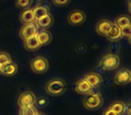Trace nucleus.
Wrapping results in <instances>:
<instances>
[{
  "instance_id": "obj_20",
  "label": "nucleus",
  "mask_w": 131,
  "mask_h": 115,
  "mask_svg": "<svg viewBox=\"0 0 131 115\" xmlns=\"http://www.w3.org/2000/svg\"><path fill=\"white\" fill-rule=\"evenodd\" d=\"M37 112H38L37 109L34 107V105H32V106H26V107L20 108L19 114L20 115H35Z\"/></svg>"
},
{
  "instance_id": "obj_21",
  "label": "nucleus",
  "mask_w": 131,
  "mask_h": 115,
  "mask_svg": "<svg viewBox=\"0 0 131 115\" xmlns=\"http://www.w3.org/2000/svg\"><path fill=\"white\" fill-rule=\"evenodd\" d=\"M124 102H115L110 106V109L112 110L114 112H116L118 115L123 114V110H124Z\"/></svg>"
},
{
  "instance_id": "obj_4",
  "label": "nucleus",
  "mask_w": 131,
  "mask_h": 115,
  "mask_svg": "<svg viewBox=\"0 0 131 115\" xmlns=\"http://www.w3.org/2000/svg\"><path fill=\"white\" fill-rule=\"evenodd\" d=\"M31 69L36 74H44L49 70V61L44 57H35L31 61Z\"/></svg>"
},
{
  "instance_id": "obj_27",
  "label": "nucleus",
  "mask_w": 131,
  "mask_h": 115,
  "mask_svg": "<svg viewBox=\"0 0 131 115\" xmlns=\"http://www.w3.org/2000/svg\"><path fill=\"white\" fill-rule=\"evenodd\" d=\"M36 102H38L39 105L43 106V105H45V104L48 103V100L46 98H43V97H41V98H40L39 100H36Z\"/></svg>"
},
{
  "instance_id": "obj_13",
  "label": "nucleus",
  "mask_w": 131,
  "mask_h": 115,
  "mask_svg": "<svg viewBox=\"0 0 131 115\" xmlns=\"http://www.w3.org/2000/svg\"><path fill=\"white\" fill-rule=\"evenodd\" d=\"M106 38L111 42H117L119 40H121L123 37L121 35V30H120V28L113 23L109 33L106 35Z\"/></svg>"
},
{
  "instance_id": "obj_25",
  "label": "nucleus",
  "mask_w": 131,
  "mask_h": 115,
  "mask_svg": "<svg viewBox=\"0 0 131 115\" xmlns=\"http://www.w3.org/2000/svg\"><path fill=\"white\" fill-rule=\"evenodd\" d=\"M38 6H41V7L47 9L49 12H50V6L51 2H49V0H40V2H38Z\"/></svg>"
},
{
  "instance_id": "obj_23",
  "label": "nucleus",
  "mask_w": 131,
  "mask_h": 115,
  "mask_svg": "<svg viewBox=\"0 0 131 115\" xmlns=\"http://www.w3.org/2000/svg\"><path fill=\"white\" fill-rule=\"evenodd\" d=\"M12 61L11 56L6 51H0V66Z\"/></svg>"
},
{
  "instance_id": "obj_28",
  "label": "nucleus",
  "mask_w": 131,
  "mask_h": 115,
  "mask_svg": "<svg viewBox=\"0 0 131 115\" xmlns=\"http://www.w3.org/2000/svg\"><path fill=\"white\" fill-rule=\"evenodd\" d=\"M111 49L112 51H115V52H117V51L118 50V49H119V45H118V43H117V42H112V43H111Z\"/></svg>"
},
{
  "instance_id": "obj_29",
  "label": "nucleus",
  "mask_w": 131,
  "mask_h": 115,
  "mask_svg": "<svg viewBox=\"0 0 131 115\" xmlns=\"http://www.w3.org/2000/svg\"><path fill=\"white\" fill-rule=\"evenodd\" d=\"M102 115H118V114H117L116 112H114V111H113L111 109H110V108H108V109H106L105 111H103V113H102Z\"/></svg>"
},
{
  "instance_id": "obj_8",
  "label": "nucleus",
  "mask_w": 131,
  "mask_h": 115,
  "mask_svg": "<svg viewBox=\"0 0 131 115\" xmlns=\"http://www.w3.org/2000/svg\"><path fill=\"white\" fill-rule=\"evenodd\" d=\"M131 81V72L128 68H121L115 75L114 82L118 86H125L130 83Z\"/></svg>"
},
{
  "instance_id": "obj_19",
  "label": "nucleus",
  "mask_w": 131,
  "mask_h": 115,
  "mask_svg": "<svg viewBox=\"0 0 131 115\" xmlns=\"http://www.w3.org/2000/svg\"><path fill=\"white\" fill-rule=\"evenodd\" d=\"M32 10H33V14H34L35 21L39 20V19H40L41 17L45 16V15H49V14H50V12H49L47 9H45V8L38 6V5L35 6V7L32 8Z\"/></svg>"
},
{
  "instance_id": "obj_1",
  "label": "nucleus",
  "mask_w": 131,
  "mask_h": 115,
  "mask_svg": "<svg viewBox=\"0 0 131 115\" xmlns=\"http://www.w3.org/2000/svg\"><path fill=\"white\" fill-rule=\"evenodd\" d=\"M67 89V84L64 80L59 78H54L49 81L45 86V91L47 93L54 96H58L65 93Z\"/></svg>"
},
{
  "instance_id": "obj_31",
  "label": "nucleus",
  "mask_w": 131,
  "mask_h": 115,
  "mask_svg": "<svg viewBox=\"0 0 131 115\" xmlns=\"http://www.w3.org/2000/svg\"><path fill=\"white\" fill-rule=\"evenodd\" d=\"M35 115H45V114H43V113H40V112H37Z\"/></svg>"
},
{
  "instance_id": "obj_15",
  "label": "nucleus",
  "mask_w": 131,
  "mask_h": 115,
  "mask_svg": "<svg viewBox=\"0 0 131 115\" xmlns=\"http://www.w3.org/2000/svg\"><path fill=\"white\" fill-rule=\"evenodd\" d=\"M19 19H20V21L24 24L35 22V17H34L32 8L29 7V8H26V9H24V11L20 14Z\"/></svg>"
},
{
  "instance_id": "obj_17",
  "label": "nucleus",
  "mask_w": 131,
  "mask_h": 115,
  "mask_svg": "<svg viewBox=\"0 0 131 115\" xmlns=\"http://www.w3.org/2000/svg\"><path fill=\"white\" fill-rule=\"evenodd\" d=\"M53 16L52 15L49 14V15H45V16L41 17L40 19L36 21L37 25H38L39 28L40 29H48V28L51 27L53 24Z\"/></svg>"
},
{
  "instance_id": "obj_30",
  "label": "nucleus",
  "mask_w": 131,
  "mask_h": 115,
  "mask_svg": "<svg viewBox=\"0 0 131 115\" xmlns=\"http://www.w3.org/2000/svg\"><path fill=\"white\" fill-rule=\"evenodd\" d=\"M32 2H36V3H38V2H40V0H31Z\"/></svg>"
},
{
  "instance_id": "obj_9",
  "label": "nucleus",
  "mask_w": 131,
  "mask_h": 115,
  "mask_svg": "<svg viewBox=\"0 0 131 115\" xmlns=\"http://www.w3.org/2000/svg\"><path fill=\"white\" fill-rule=\"evenodd\" d=\"M113 23L111 22L110 20H106V19H102L100 20L98 23L96 24L95 26V31L101 36L106 37L107 33H109L110 29H111V25H112Z\"/></svg>"
},
{
  "instance_id": "obj_3",
  "label": "nucleus",
  "mask_w": 131,
  "mask_h": 115,
  "mask_svg": "<svg viewBox=\"0 0 131 115\" xmlns=\"http://www.w3.org/2000/svg\"><path fill=\"white\" fill-rule=\"evenodd\" d=\"M102 96L100 93H89L84 98L83 104L88 110H96L102 105Z\"/></svg>"
},
{
  "instance_id": "obj_11",
  "label": "nucleus",
  "mask_w": 131,
  "mask_h": 115,
  "mask_svg": "<svg viewBox=\"0 0 131 115\" xmlns=\"http://www.w3.org/2000/svg\"><path fill=\"white\" fill-rule=\"evenodd\" d=\"M17 71H18V67L13 61L0 66V74L6 77H13L17 73Z\"/></svg>"
},
{
  "instance_id": "obj_22",
  "label": "nucleus",
  "mask_w": 131,
  "mask_h": 115,
  "mask_svg": "<svg viewBox=\"0 0 131 115\" xmlns=\"http://www.w3.org/2000/svg\"><path fill=\"white\" fill-rule=\"evenodd\" d=\"M32 4L31 0H16L15 1V6L18 8H22V9H26L31 6Z\"/></svg>"
},
{
  "instance_id": "obj_6",
  "label": "nucleus",
  "mask_w": 131,
  "mask_h": 115,
  "mask_svg": "<svg viewBox=\"0 0 131 115\" xmlns=\"http://www.w3.org/2000/svg\"><path fill=\"white\" fill-rule=\"evenodd\" d=\"M86 20V15L84 12L81 10H74L70 12L68 15V22L69 24L73 26H77L84 24Z\"/></svg>"
},
{
  "instance_id": "obj_14",
  "label": "nucleus",
  "mask_w": 131,
  "mask_h": 115,
  "mask_svg": "<svg viewBox=\"0 0 131 115\" xmlns=\"http://www.w3.org/2000/svg\"><path fill=\"white\" fill-rule=\"evenodd\" d=\"M92 88L93 87L88 84L87 81H85L84 78H82V79H79L77 82L75 91L77 93H80V95H89Z\"/></svg>"
},
{
  "instance_id": "obj_26",
  "label": "nucleus",
  "mask_w": 131,
  "mask_h": 115,
  "mask_svg": "<svg viewBox=\"0 0 131 115\" xmlns=\"http://www.w3.org/2000/svg\"><path fill=\"white\" fill-rule=\"evenodd\" d=\"M71 0H51V2L58 6H65L69 4Z\"/></svg>"
},
{
  "instance_id": "obj_7",
  "label": "nucleus",
  "mask_w": 131,
  "mask_h": 115,
  "mask_svg": "<svg viewBox=\"0 0 131 115\" xmlns=\"http://www.w3.org/2000/svg\"><path fill=\"white\" fill-rule=\"evenodd\" d=\"M36 95L31 91H27L23 93L19 96L17 104L20 108L26 107V106H32L36 103Z\"/></svg>"
},
{
  "instance_id": "obj_5",
  "label": "nucleus",
  "mask_w": 131,
  "mask_h": 115,
  "mask_svg": "<svg viewBox=\"0 0 131 115\" xmlns=\"http://www.w3.org/2000/svg\"><path fill=\"white\" fill-rule=\"evenodd\" d=\"M39 29H40V28L37 25L36 21L32 23H30V24H25L21 28L20 32H19V35H20L21 39H22L23 40H27V39L36 35Z\"/></svg>"
},
{
  "instance_id": "obj_18",
  "label": "nucleus",
  "mask_w": 131,
  "mask_h": 115,
  "mask_svg": "<svg viewBox=\"0 0 131 115\" xmlns=\"http://www.w3.org/2000/svg\"><path fill=\"white\" fill-rule=\"evenodd\" d=\"M114 24H116V25H118L119 28H122V27H125V26H127V25H130L131 19L128 15H119V16L117 17Z\"/></svg>"
},
{
  "instance_id": "obj_10",
  "label": "nucleus",
  "mask_w": 131,
  "mask_h": 115,
  "mask_svg": "<svg viewBox=\"0 0 131 115\" xmlns=\"http://www.w3.org/2000/svg\"><path fill=\"white\" fill-rule=\"evenodd\" d=\"M36 37L38 39V41L40 43V47L44 45H48L52 40V34H51L50 32H49L46 29L38 30L36 33Z\"/></svg>"
},
{
  "instance_id": "obj_12",
  "label": "nucleus",
  "mask_w": 131,
  "mask_h": 115,
  "mask_svg": "<svg viewBox=\"0 0 131 115\" xmlns=\"http://www.w3.org/2000/svg\"><path fill=\"white\" fill-rule=\"evenodd\" d=\"M84 79L87 81L88 84L92 86V87H98L102 85V77L100 74L95 73V72H90V73L86 74L84 77Z\"/></svg>"
},
{
  "instance_id": "obj_2",
  "label": "nucleus",
  "mask_w": 131,
  "mask_h": 115,
  "mask_svg": "<svg viewBox=\"0 0 131 115\" xmlns=\"http://www.w3.org/2000/svg\"><path fill=\"white\" fill-rule=\"evenodd\" d=\"M120 64V59L119 57L117 54H112V53H109V54L105 55L101 59L100 62H99V67L103 70H114L119 66Z\"/></svg>"
},
{
  "instance_id": "obj_16",
  "label": "nucleus",
  "mask_w": 131,
  "mask_h": 115,
  "mask_svg": "<svg viewBox=\"0 0 131 115\" xmlns=\"http://www.w3.org/2000/svg\"><path fill=\"white\" fill-rule=\"evenodd\" d=\"M24 47L26 50H29V51L37 50L38 49H40V43H39L36 35L27 39V40H24Z\"/></svg>"
},
{
  "instance_id": "obj_24",
  "label": "nucleus",
  "mask_w": 131,
  "mask_h": 115,
  "mask_svg": "<svg viewBox=\"0 0 131 115\" xmlns=\"http://www.w3.org/2000/svg\"><path fill=\"white\" fill-rule=\"evenodd\" d=\"M121 30V35L122 37H126L128 40H130V36H131V24L130 25H127L125 27L120 28Z\"/></svg>"
}]
</instances>
